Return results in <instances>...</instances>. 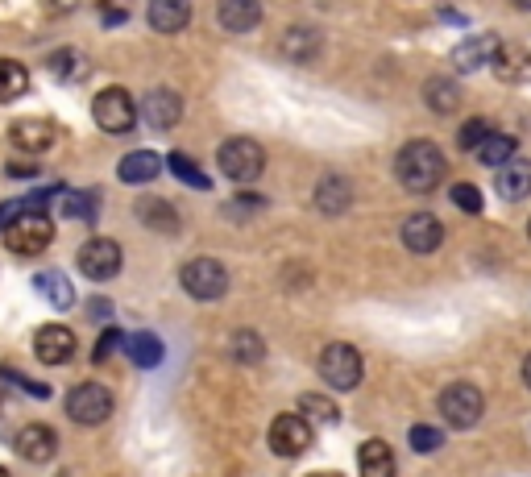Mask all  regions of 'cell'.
Instances as JSON below:
<instances>
[{"mask_svg":"<svg viewBox=\"0 0 531 477\" xmlns=\"http://www.w3.org/2000/svg\"><path fill=\"white\" fill-rule=\"evenodd\" d=\"M453 204H457L461 212H482V191L473 187V183H457V187H453Z\"/></svg>","mask_w":531,"mask_h":477,"instance_id":"38","label":"cell"},{"mask_svg":"<svg viewBox=\"0 0 531 477\" xmlns=\"http://www.w3.org/2000/svg\"><path fill=\"white\" fill-rule=\"evenodd\" d=\"M46 67H50V75H59V79H75V75L88 71V67L79 63V54H75V50H54L50 59H46Z\"/></svg>","mask_w":531,"mask_h":477,"instance_id":"33","label":"cell"},{"mask_svg":"<svg viewBox=\"0 0 531 477\" xmlns=\"http://www.w3.org/2000/svg\"><path fill=\"white\" fill-rule=\"evenodd\" d=\"M233 357L241 361V366H258V361L266 357V341L258 332H237L233 336Z\"/></svg>","mask_w":531,"mask_h":477,"instance_id":"30","label":"cell"},{"mask_svg":"<svg viewBox=\"0 0 531 477\" xmlns=\"http://www.w3.org/2000/svg\"><path fill=\"white\" fill-rule=\"evenodd\" d=\"M316 208L320 212H332V216L345 212L349 208V183L345 179H324L320 191H316Z\"/></svg>","mask_w":531,"mask_h":477,"instance_id":"27","label":"cell"},{"mask_svg":"<svg viewBox=\"0 0 531 477\" xmlns=\"http://www.w3.org/2000/svg\"><path fill=\"white\" fill-rule=\"evenodd\" d=\"M424 96H428V104L440 108V112H453V108H457V88H453L449 79H432Z\"/></svg>","mask_w":531,"mask_h":477,"instance_id":"35","label":"cell"},{"mask_svg":"<svg viewBox=\"0 0 531 477\" xmlns=\"http://www.w3.org/2000/svg\"><path fill=\"white\" fill-rule=\"evenodd\" d=\"M440 241H444V224L432 212L407 216V224H403V245L411 249V254H436Z\"/></svg>","mask_w":531,"mask_h":477,"instance_id":"12","label":"cell"},{"mask_svg":"<svg viewBox=\"0 0 531 477\" xmlns=\"http://www.w3.org/2000/svg\"><path fill=\"white\" fill-rule=\"evenodd\" d=\"M117 175H121L125 183H154V179L162 175V158H158L154 150H133V154L121 158Z\"/></svg>","mask_w":531,"mask_h":477,"instance_id":"20","label":"cell"},{"mask_svg":"<svg viewBox=\"0 0 531 477\" xmlns=\"http://www.w3.org/2000/svg\"><path fill=\"white\" fill-rule=\"evenodd\" d=\"M129 5H133V0H96V9L104 13V21H108V25H121V21H125V13H129Z\"/></svg>","mask_w":531,"mask_h":477,"instance_id":"40","label":"cell"},{"mask_svg":"<svg viewBox=\"0 0 531 477\" xmlns=\"http://www.w3.org/2000/svg\"><path fill=\"white\" fill-rule=\"evenodd\" d=\"M515 5H519L523 13H531V0H515Z\"/></svg>","mask_w":531,"mask_h":477,"instance_id":"45","label":"cell"},{"mask_svg":"<svg viewBox=\"0 0 531 477\" xmlns=\"http://www.w3.org/2000/svg\"><path fill=\"white\" fill-rule=\"evenodd\" d=\"M121 345H125V336H121L117 328H104V336L96 341V353H92V357H96V361H108V357H113Z\"/></svg>","mask_w":531,"mask_h":477,"instance_id":"39","label":"cell"},{"mask_svg":"<svg viewBox=\"0 0 531 477\" xmlns=\"http://www.w3.org/2000/svg\"><path fill=\"white\" fill-rule=\"evenodd\" d=\"M527 191H531V162L527 158H507L498 166V195L515 204Z\"/></svg>","mask_w":531,"mask_h":477,"instance_id":"17","label":"cell"},{"mask_svg":"<svg viewBox=\"0 0 531 477\" xmlns=\"http://www.w3.org/2000/svg\"><path fill=\"white\" fill-rule=\"evenodd\" d=\"M166 166H171V175H175V179H183L187 187H200V191L208 187V175H204L200 166H195V162H191L183 150H175L171 158H166Z\"/></svg>","mask_w":531,"mask_h":477,"instance_id":"31","label":"cell"},{"mask_svg":"<svg viewBox=\"0 0 531 477\" xmlns=\"http://www.w3.org/2000/svg\"><path fill=\"white\" fill-rule=\"evenodd\" d=\"M179 283H183V291L191 295V299H220L229 291V270L220 266V262H212V258H195V262H187L183 270H179Z\"/></svg>","mask_w":531,"mask_h":477,"instance_id":"6","label":"cell"},{"mask_svg":"<svg viewBox=\"0 0 531 477\" xmlns=\"http://www.w3.org/2000/svg\"><path fill=\"white\" fill-rule=\"evenodd\" d=\"M357 469L361 477H395V453L386 440H366L357 448Z\"/></svg>","mask_w":531,"mask_h":477,"instance_id":"19","label":"cell"},{"mask_svg":"<svg viewBox=\"0 0 531 477\" xmlns=\"http://www.w3.org/2000/svg\"><path fill=\"white\" fill-rule=\"evenodd\" d=\"M478 158L498 171V166L507 162V158H515V137H511V133H490L486 142L478 146Z\"/></svg>","mask_w":531,"mask_h":477,"instance_id":"29","label":"cell"},{"mask_svg":"<svg viewBox=\"0 0 531 477\" xmlns=\"http://www.w3.org/2000/svg\"><path fill=\"white\" fill-rule=\"evenodd\" d=\"M125 353H129V361L133 366H142V370H154V366H162V341L154 332H133L129 341H125Z\"/></svg>","mask_w":531,"mask_h":477,"instance_id":"22","label":"cell"},{"mask_svg":"<svg viewBox=\"0 0 531 477\" xmlns=\"http://www.w3.org/2000/svg\"><path fill=\"white\" fill-rule=\"evenodd\" d=\"M395 171H399V183L407 191L428 195V191H436L444 183V175H449V162H444V154L432 142H407L399 150Z\"/></svg>","mask_w":531,"mask_h":477,"instance_id":"1","label":"cell"},{"mask_svg":"<svg viewBox=\"0 0 531 477\" xmlns=\"http://www.w3.org/2000/svg\"><path fill=\"white\" fill-rule=\"evenodd\" d=\"M320 378L332 386V390H353L361 382V353L353 345H324L320 353Z\"/></svg>","mask_w":531,"mask_h":477,"instance_id":"7","label":"cell"},{"mask_svg":"<svg viewBox=\"0 0 531 477\" xmlns=\"http://www.w3.org/2000/svg\"><path fill=\"white\" fill-rule=\"evenodd\" d=\"M494 54H498V38H494V34H478V38H469L465 46H457L453 63H457L461 71H478V67L494 63Z\"/></svg>","mask_w":531,"mask_h":477,"instance_id":"21","label":"cell"},{"mask_svg":"<svg viewBox=\"0 0 531 477\" xmlns=\"http://www.w3.org/2000/svg\"><path fill=\"white\" fill-rule=\"evenodd\" d=\"M142 117L150 129H175L179 117H183V100L171 92V88H154L146 100H142Z\"/></svg>","mask_w":531,"mask_h":477,"instance_id":"14","label":"cell"},{"mask_svg":"<svg viewBox=\"0 0 531 477\" xmlns=\"http://www.w3.org/2000/svg\"><path fill=\"white\" fill-rule=\"evenodd\" d=\"M59 212H63L67 220H83V224H92V220H96V195L63 191V195H59Z\"/></svg>","mask_w":531,"mask_h":477,"instance_id":"28","label":"cell"},{"mask_svg":"<svg viewBox=\"0 0 531 477\" xmlns=\"http://www.w3.org/2000/svg\"><path fill=\"white\" fill-rule=\"evenodd\" d=\"M137 216H142V224H150V229H158V233H175L179 229V212L166 200H158V195L137 200Z\"/></svg>","mask_w":531,"mask_h":477,"instance_id":"23","label":"cell"},{"mask_svg":"<svg viewBox=\"0 0 531 477\" xmlns=\"http://www.w3.org/2000/svg\"><path fill=\"white\" fill-rule=\"evenodd\" d=\"M34 287H38V295L42 299H50L59 312H67V307L75 303V291H71V283H67V274H59V270H42L38 278H34Z\"/></svg>","mask_w":531,"mask_h":477,"instance_id":"24","label":"cell"},{"mask_svg":"<svg viewBox=\"0 0 531 477\" xmlns=\"http://www.w3.org/2000/svg\"><path fill=\"white\" fill-rule=\"evenodd\" d=\"M5 378H13L25 395H34V399H50V386L46 382H34V378H25V374H17V370H5Z\"/></svg>","mask_w":531,"mask_h":477,"instance_id":"41","label":"cell"},{"mask_svg":"<svg viewBox=\"0 0 531 477\" xmlns=\"http://www.w3.org/2000/svg\"><path fill=\"white\" fill-rule=\"evenodd\" d=\"M307 477H341V473H307Z\"/></svg>","mask_w":531,"mask_h":477,"instance_id":"46","label":"cell"},{"mask_svg":"<svg viewBox=\"0 0 531 477\" xmlns=\"http://www.w3.org/2000/svg\"><path fill=\"white\" fill-rule=\"evenodd\" d=\"M54 448H59V436H54L46 424H30L17 432V453L30 461V465H42L54 457Z\"/></svg>","mask_w":531,"mask_h":477,"instance_id":"15","label":"cell"},{"mask_svg":"<svg viewBox=\"0 0 531 477\" xmlns=\"http://www.w3.org/2000/svg\"><path fill=\"white\" fill-rule=\"evenodd\" d=\"M67 415L83 428H100L108 415H113V395H108V386L100 382H79L71 386L67 395Z\"/></svg>","mask_w":531,"mask_h":477,"instance_id":"4","label":"cell"},{"mask_svg":"<svg viewBox=\"0 0 531 477\" xmlns=\"http://www.w3.org/2000/svg\"><path fill=\"white\" fill-rule=\"evenodd\" d=\"M440 444H444V432L440 428H432V424L411 428V448H415V453H436Z\"/></svg>","mask_w":531,"mask_h":477,"instance_id":"37","label":"cell"},{"mask_svg":"<svg viewBox=\"0 0 531 477\" xmlns=\"http://www.w3.org/2000/svg\"><path fill=\"white\" fill-rule=\"evenodd\" d=\"M316 46H320V38H316L312 30H291V34L283 38V50L291 54V59H312Z\"/></svg>","mask_w":531,"mask_h":477,"instance_id":"34","label":"cell"},{"mask_svg":"<svg viewBox=\"0 0 531 477\" xmlns=\"http://www.w3.org/2000/svg\"><path fill=\"white\" fill-rule=\"evenodd\" d=\"M270 448L278 457H303L312 448V424L303 415H278L270 424Z\"/></svg>","mask_w":531,"mask_h":477,"instance_id":"10","label":"cell"},{"mask_svg":"<svg viewBox=\"0 0 531 477\" xmlns=\"http://www.w3.org/2000/svg\"><path fill=\"white\" fill-rule=\"evenodd\" d=\"M92 117L104 133H129L133 121H137V108H133V96L125 88H104L96 100H92Z\"/></svg>","mask_w":531,"mask_h":477,"instance_id":"8","label":"cell"},{"mask_svg":"<svg viewBox=\"0 0 531 477\" xmlns=\"http://www.w3.org/2000/svg\"><path fill=\"white\" fill-rule=\"evenodd\" d=\"M216 162L233 183H254L262 175V166H266V154H262V146L254 142V137H229V142L220 146Z\"/></svg>","mask_w":531,"mask_h":477,"instance_id":"3","label":"cell"},{"mask_svg":"<svg viewBox=\"0 0 531 477\" xmlns=\"http://www.w3.org/2000/svg\"><path fill=\"white\" fill-rule=\"evenodd\" d=\"M79 270L92 278V283H108V278H117L121 274V245L117 241H108V237H92L88 245L75 254Z\"/></svg>","mask_w":531,"mask_h":477,"instance_id":"9","label":"cell"},{"mask_svg":"<svg viewBox=\"0 0 531 477\" xmlns=\"http://www.w3.org/2000/svg\"><path fill=\"white\" fill-rule=\"evenodd\" d=\"M523 382L531 386V353H527V361H523Z\"/></svg>","mask_w":531,"mask_h":477,"instance_id":"44","label":"cell"},{"mask_svg":"<svg viewBox=\"0 0 531 477\" xmlns=\"http://www.w3.org/2000/svg\"><path fill=\"white\" fill-rule=\"evenodd\" d=\"M482 390L478 386H469V382H453V386H444V395H440V415H444V424L449 428H473L482 419Z\"/></svg>","mask_w":531,"mask_h":477,"instance_id":"5","label":"cell"},{"mask_svg":"<svg viewBox=\"0 0 531 477\" xmlns=\"http://www.w3.org/2000/svg\"><path fill=\"white\" fill-rule=\"evenodd\" d=\"M54 241V224L46 212H17L9 224H5V245L13 249L17 258H38L46 254Z\"/></svg>","mask_w":531,"mask_h":477,"instance_id":"2","label":"cell"},{"mask_svg":"<svg viewBox=\"0 0 531 477\" xmlns=\"http://www.w3.org/2000/svg\"><path fill=\"white\" fill-rule=\"evenodd\" d=\"M88 312L96 316V324H108V316H113V303H104V299H92V303H88Z\"/></svg>","mask_w":531,"mask_h":477,"instance_id":"42","label":"cell"},{"mask_svg":"<svg viewBox=\"0 0 531 477\" xmlns=\"http://www.w3.org/2000/svg\"><path fill=\"white\" fill-rule=\"evenodd\" d=\"M150 25L158 34H179L191 21V0H150Z\"/></svg>","mask_w":531,"mask_h":477,"instance_id":"16","label":"cell"},{"mask_svg":"<svg viewBox=\"0 0 531 477\" xmlns=\"http://www.w3.org/2000/svg\"><path fill=\"white\" fill-rule=\"evenodd\" d=\"M0 477H9V469H5V465H0Z\"/></svg>","mask_w":531,"mask_h":477,"instance_id":"47","label":"cell"},{"mask_svg":"<svg viewBox=\"0 0 531 477\" xmlns=\"http://www.w3.org/2000/svg\"><path fill=\"white\" fill-rule=\"evenodd\" d=\"M216 17H220V25H225V30L245 34V30H254V25L262 21V5H258V0H220Z\"/></svg>","mask_w":531,"mask_h":477,"instance_id":"18","label":"cell"},{"mask_svg":"<svg viewBox=\"0 0 531 477\" xmlns=\"http://www.w3.org/2000/svg\"><path fill=\"white\" fill-rule=\"evenodd\" d=\"M34 171H38L34 162H9V175H13V179H30Z\"/></svg>","mask_w":531,"mask_h":477,"instance_id":"43","label":"cell"},{"mask_svg":"<svg viewBox=\"0 0 531 477\" xmlns=\"http://www.w3.org/2000/svg\"><path fill=\"white\" fill-rule=\"evenodd\" d=\"M13 137V146L21 154H46L54 142H59V129H54V121H42V117H25L9 129Z\"/></svg>","mask_w":531,"mask_h":477,"instance_id":"13","label":"cell"},{"mask_svg":"<svg viewBox=\"0 0 531 477\" xmlns=\"http://www.w3.org/2000/svg\"><path fill=\"white\" fill-rule=\"evenodd\" d=\"M494 71H498V79H527L531 75V54L523 50V46H498V54H494Z\"/></svg>","mask_w":531,"mask_h":477,"instance_id":"25","label":"cell"},{"mask_svg":"<svg viewBox=\"0 0 531 477\" xmlns=\"http://www.w3.org/2000/svg\"><path fill=\"white\" fill-rule=\"evenodd\" d=\"M299 411H303V419H324V424H337V419H341L337 403L324 399V395H303L299 399Z\"/></svg>","mask_w":531,"mask_h":477,"instance_id":"32","label":"cell"},{"mask_svg":"<svg viewBox=\"0 0 531 477\" xmlns=\"http://www.w3.org/2000/svg\"><path fill=\"white\" fill-rule=\"evenodd\" d=\"M25 92H30V67H21L13 59H0V104H9Z\"/></svg>","mask_w":531,"mask_h":477,"instance_id":"26","label":"cell"},{"mask_svg":"<svg viewBox=\"0 0 531 477\" xmlns=\"http://www.w3.org/2000/svg\"><path fill=\"white\" fill-rule=\"evenodd\" d=\"M527 233H531V224H527Z\"/></svg>","mask_w":531,"mask_h":477,"instance_id":"48","label":"cell"},{"mask_svg":"<svg viewBox=\"0 0 531 477\" xmlns=\"http://www.w3.org/2000/svg\"><path fill=\"white\" fill-rule=\"evenodd\" d=\"M486 137H490V121H486V117H473V121H465V125H461L457 142H461L465 150H478V146L486 142Z\"/></svg>","mask_w":531,"mask_h":477,"instance_id":"36","label":"cell"},{"mask_svg":"<svg viewBox=\"0 0 531 477\" xmlns=\"http://www.w3.org/2000/svg\"><path fill=\"white\" fill-rule=\"evenodd\" d=\"M34 353L46 361V366H67L75 357V332L63 324H46L34 332Z\"/></svg>","mask_w":531,"mask_h":477,"instance_id":"11","label":"cell"}]
</instances>
